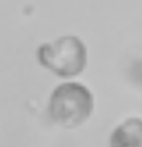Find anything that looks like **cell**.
Here are the masks:
<instances>
[{
	"label": "cell",
	"mask_w": 142,
	"mask_h": 147,
	"mask_svg": "<svg viewBox=\"0 0 142 147\" xmlns=\"http://www.w3.org/2000/svg\"><path fill=\"white\" fill-rule=\"evenodd\" d=\"M110 147H142V118L129 117L110 134Z\"/></svg>",
	"instance_id": "3957f363"
},
{
	"label": "cell",
	"mask_w": 142,
	"mask_h": 147,
	"mask_svg": "<svg viewBox=\"0 0 142 147\" xmlns=\"http://www.w3.org/2000/svg\"><path fill=\"white\" fill-rule=\"evenodd\" d=\"M39 63L60 78H74L86 68L87 50L77 37H61L44 44L37 50Z\"/></svg>",
	"instance_id": "7a4b0ae2"
},
{
	"label": "cell",
	"mask_w": 142,
	"mask_h": 147,
	"mask_svg": "<svg viewBox=\"0 0 142 147\" xmlns=\"http://www.w3.org/2000/svg\"><path fill=\"white\" fill-rule=\"evenodd\" d=\"M95 99L90 89L81 82H63L48 97V115L52 121L65 129H76L90 118Z\"/></svg>",
	"instance_id": "6da1fadb"
}]
</instances>
